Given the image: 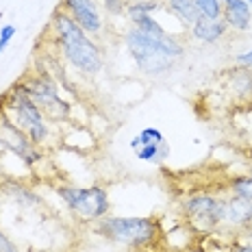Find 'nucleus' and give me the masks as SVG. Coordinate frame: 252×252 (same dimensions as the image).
Wrapping results in <instances>:
<instances>
[{"mask_svg":"<svg viewBox=\"0 0 252 252\" xmlns=\"http://www.w3.org/2000/svg\"><path fill=\"white\" fill-rule=\"evenodd\" d=\"M50 35L59 59L76 70L81 76H96L104 67V50L94 37H89L81 24L63 9H57L50 18Z\"/></svg>","mask_w":252,"mask_h":252,"instance_id":"1","label":"nucleus"},{"mask_svg":"<svg viewBox=\"0 0 252 252\" xmlns=\"http://www.w3.org/2000/svg\"><path fill=\"white\" fill-rule=\"evenodd\" d=\"M124 46L137 70L150 78L170 74L178 65V61L185 57V46L174 35L157 37L135 26H128L124 31Z\"/></svg>","mask_w":252,"mask_h":252,"instance_id":"2","label":"nucleus"},{"mask_svg":"<svg viewBox=\"0 0 252 252\" xmlns=\"http://www.w3.org/2000/svg\"><path fill=\"white\" fill-rule=\"evenodd\" d=\"M161 220L157 215H107L96 222V233L128 250H144L161 239Z\"/></svg>","mask_w":252,"mask_h":252,"instance_id":"3","label":"nucleus"},{"mask_svg":"<svg viewBox=\"0 0 252 252\" xmlns=\"http://www.w3.org/2000/svg\"><path fill=\"white\" fill-rule=\"evenodd\" d=\"M4 111L11 115V120L20 128L29 135V139L35 146H44L50 137V122L46 120L44 111L39 109V104L26 94V89L22 83H15V85L0 98Z\"/></svg>","mask_w":252,"mask_h":252,"instance_id":"4","label":"nucleus"},{"mask_svg":"<svg viewBox=\"0 0 252 252\" xmlns=\"http://www.w3.org/2000/svg\"><path fill=\"white\" fill-rule=\"evenodd\" d=\"M55 193L65 204L67 211L87 222H98L111 211V198L102 185L78 187L72 183H63V185H55Z\"/></svg>","mask_w":252,"mask_h":252,"instance_id":"5","label":"nucleus"},{"mask_svg":"<svg viewBox=\"0 0 252 252\" xmlns=\"http://www.w3.org/2000/svg\"><path fill=\"white\" fill-rule=\"evenodd\" d=\"M0 148L11 152L26 167H33L44 161V150L39 146H35L29 139V135L13 122L11 115L4 111L2 102H0Z\"/></svg>","mask_w":252,"mask_h":252,"instance_id":"6","label":"nucleus"},{"mask_svg":"<svg viewBox=\"0 0 252 252\" xmlns=\"http://www.w3.org/2000/svg\"><path fill=\"white\" fill-rule=\"evenodd\" d=\"M183 215L191 224L193 233L211 235L222 226L224 218V198L209 196V193H193L183 202Z\"/></svg>","mask_w":252,"mask_h":252,"instance_id":"7","label":"nucleus"},{"mask_svg":"<svg viewBox=\"0 0 252 252\" xmlns=\"http://www.w3.org/2000/svg\"><path fill=\"white\" fill-rule=\"evenodd\" d=\"M130 150L135 152L139 161L150 165H163L170 157V144H167L165 135L155 126H146L141 128L133 139H130Z\"/></svg>","mask_w":252,"mask_h":252,"instance_id":"8","label":"nucleus"},{"mask_svg":"<svg viewBox=\"0 0 252 252\" xmlns=\"http://www.w3.org/2000/svg\"><path fill=\"white\" fill-rule=\"evenodd\" d=\"M59 9L74 18V22L81 24L89 37L96 39L104 31V18L100 11V4L96 0H61Z\"/></svg>","mask_w":252,"mask_h":252,"instance_id":"9","label":"nucleus"},{"mask_svg":"<svg viewBox=\"0 0 252 252\" xmlns=\"http://www.w3.org/2000/svg\"><path fill=\"white\" fill-rule=\"evenodd\" d=\"M20 83L24 85L26 94L39 104V109L44 113L48 111L52 104H57L63 98L61 85L52 78V74H48V72H33V74L24 76Z\"/></svg>","mask_w":252,"mask_h":252,"instance_id":"10","label":"nucleus"},{"mask_svg":"<svg viewBox=\"0 0 252 252\" xmlns=\"http://www.w3.org/2000/svg\"><path fill=\"white\" fill-rule=\"evenodd\" d=\"M222 20L228 31L248 33L252 29V7L246 0H222Z\"/></svg>","mask_w":252,"mask_h":252,"instance_id":"11","label":"nucleus"},{"mask_svg":"<svg viewBox=\"0 0 252 252\" xmlns=\"http://www.w3.org/2000/svg\"><path fill=\"white\" fill-rule=\"evenodd\" d=\"M0 189H2V196L7 198V200H13L15 204H20V207H37V204H41L39 193L15 176L0 178Z\"/></svg>","mask_w":252,"mask_h":252,"instance_id":"12","label":"nucleus"},{"mask_svg":"<svg viewBox=\"0 0 252 252\" xmlns=\"http://www.w3.org/2000/svg\"><path fill=\"white\" fill-rule=\"evenodd\" d=\"M228 33V26L222 18L209 20V18H198L196 22L189 26V35L191 39L200 41V44H218L220 39H224Z\"/></svg>","mask_w":252,"mask_h":252,"instance_id":"13","label":"nucleus"},{"mask_svg":"<svg viewBox=\"0 0 252 252\" xmlns=\"http://www.w3.org/2000/svg\"><path fill=\"white\" fill-rule=\"evenodd\" d=\"M248 218H250V202L244 198L230 196L224 198V218H222V226L233 228L235 233L244 230L248 226Z\"/></svg>","mask_w":252,"mask_h":252,"instance_id":"14","label":"nucleus"},{"mask_svg":"<svg viewBox=\"0 0 252 252\" xmlns=\"http://www.w3.org/2000/svg\"><path fill=\"white\" fill-rule=\"evenodd\" d=\"M228 92L237 102H252V70L237 67L228 72Z\"/></svg>","mask_w":252,"mask_h":252,"instance_id":"15","label":"nucleus"},{"mask_svg":"<svg viewBox=\"0 0 252 252\" xmlns=\"http://www.w3.org/2000/svg\"><path fill=\"white\" fill-rule=\"evenodd\" d=\"M163 7L174 15L176 20H181L185 26H191L198 18H200L193 0H163Z\"/></svg>","mask_w":252,"mask_h":252,"instance_id":"16","label":"nucleus"},{"mask_svg":"<svg viewBox=\"0 0 252 252\" xmlns=\"http://www.w3.org/2000/svg\"><path fill=\"white\" fill-rule=\"evenodd\" d=\"M163 7V0H135V2H126V11L124 15L128 20L137 18V15H152Z\"/></svg>","mask_w":252,"mask_h":252,"instance_id":"17","label":"nucleus"},{"mask_svg":"<svg viewBox=\"0 0 252 252\" xmlns=\"http://www.w3.org/2000/svg\"><path fill=\"white\" fill-rule=\"evenodd\" d=\"M228 189L233 196L244 198V200L252 202V170L248 174H241V176H233L228 181Z\"/></svg>","mask_w":252,"mask_h":252,"instance_id":"18","label":"nucleus"},{"mask_svg":"<svg viewBox=\"0 0 252 252\" xmlns=\"http://www.w3.org/2000/svg\"><path fill=\"white\" fill-rule=\"evenodd\" d=\"M128 22H130V26H135V29L144 31V33H148V35H157V37H163V35H167L165 29H163V24L157 22L152 15H137V18L128 20Z\"/></svg>","mask_w":252,"mask_h":252,"instance_id":"19","label":"nucleus"},{"mask_svg":"<svg viewBox=\"0 0 252 252\" xmlns=\"http://www.w3.org/2000/svg\"><path fill=\"white\" fill-rule=\"evenodd\" d=\"M200 18H209V20H218L222 18V0H193Z\"/></svg>","mask_w":252,"mask_h":252,"instance_id":"20","label":"nucleus"},{"mask_svg":"<svg viewBox=\"0 0 252 252\" xmlns=\"http://www.w3.org/2000/svg\"><path fill=\"white\" fill-rule=\"evenodd\" d=\"M96 2L102 4V9L111 15V18L124 15V11H126V2H124V0H96Z\"/></svg>","mask_w":252,"mask_h":252,"instance_id":"21","label":"nucleus"},{"mask_svg":"<svg viewBox=\"0 0 252 252\" xmlns=\"http://www.w3.org/2000/svg\"><path fill=\"white\" fill-rule=\"evenodd\" d=\"M15 33H18V29H15L13 24H4L2 29H0V55L4 52L9 44H11V39L15 37Z\"/></svg>","mask_w":252,"mask_h":252,"instance_id":"22","label":"nucleus"},{"mask_svg":"<svg viewBox=\"0 0 252 252\" xmlns=\"http://www.w3.org/2000/svg\"><path fill=\"white\" fill-rule=\"evenodd\" d=\"M0 252H20L18 244L9 237V233H4L2 228H0Z\"/></svg>","mask_w":252,"mask_h":252,"instance_id":"23","label":"nucleus"},{"mask_svg":"<svg viewBox=\"0 0 252 252\" xmlns=\"http://www.w3.org/2000/svg\"><path fill=\"white\" fill-rule=\"evenodd\" d=\"M233 63L237 67H250V70H252V48L246 50V52H239V55H235Z\"/></svg>","mask_w":252,"mask_h":252,"instance_id":"24","label":"nucleus"},{"mask_svg":"<svg viewBox=\"0 0 252 252\" xmlns=\"http://www.w3.org/2000/svg\"><path fill=\"white\" fill-rule=\"evenodd\" d=\"M230 252H252V241H246V239H239L233 244V250Z\"/></svg>","mask_w":252,"mask_h":252,"instance_id":"25","label":"nucleus"},{"mask_svg":"<svg viewBox=\"0 0 252 252\" xmlns=\"http://www.w3.org/2000/svg\"><path fill=\"white\" fill-rule=\"evenodd\" d=\"M2 200H4V196H2V189H0V213H2Z\"/></svg>","mask_w":252,"mask_h":252,"instance_id":"26","label":"nucleus"},{"mask_svg":"<svg viewBox=\"0 0 252 252\" xmlns=\"http://www.w3.org/2000/svg\"><path fill=\"white\" fill-rule=\"evenodd\" d=\"M248 226H252V202H250V218H248Z\"/></svg>","mask_w":252,"mask_h":252,"instance_id":"27","label":"nucleus"},{"mask_svg":"<svg viewBox=\"0 0 252 252\" xmlns=\"http://www.w3.org/2000/svg\"><path fill=\"white\" fill-rule=\"evenodd\" d=\"M246 2H248V4H250V7H252V0H246Z\"/></svg>","mask_w":252,"mask_h":252,"instance_id":"28","label":"nucleus"}]
</instances>
